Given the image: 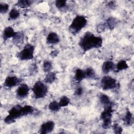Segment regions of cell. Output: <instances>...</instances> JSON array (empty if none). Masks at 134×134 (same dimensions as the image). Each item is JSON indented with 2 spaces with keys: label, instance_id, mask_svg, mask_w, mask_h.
Listing matches in <instances>:
<instances>
[{
  "label": "cell",
  "instance_id": "1",
  "mask_svg": "<svg viewBox=\"0 0 134 134\" xmlns=\"http://www.w3.org/2000/svg\"><path fill=\"white\" fill-rule=\"evenodd\" d=\"M103 39L100 37L95 36L93 33L87 31L82 36L79 41L80 47L84 51L102 47Z\"/></svg>",
  "mask_w": 134,
  "mask_h": 134
},
{
  "label": "cell",
  "instance_id": "2",
  "mask_svg": "<svg viewBox=\"0 0 134 134\" xmlns=\"http://www.w3.org/2000/svg\"><path fill=\"white\" fill-rule=\"evenodd\" d=\"M86 24L87 20L84 16L77 15L70 25L69 30L72 34L76 35L86 26Z\"/></svg>",
  "mask_w": 134,
  "mask_h": 134
},
{
  "label": "cell",
  "instance_id": "3",
  "mask_svg": "<svg viewBox=\"0 0 134 134\" xmlns=\"http://www.w3.org/2000/svg\"><path fill=\"white\" fill-rule=\"evenodd\" d=\"M113 113V105L104 107L103 111L101 113L100 118L103 120L102 126L104 129L108 128L111 124V117Z\"/></svg>",
  "mask_w": 134,
  "mask_h": 134
},
{
  "label": "cell",
  "instance_id": "4",
  "mask_svg": "<svg viewBox=\"0 0 134 134\" xmlns=\"http://www.w3.org/2000/svg\"><path fill=\"white\" fill-rule=\"evenodd\" d=\"M32 91L36 98H41L46 96L48 92V88L43 82L39 81L34 85Z\"/></svg>",
  "mask_w": 134,
  "mask_h": 134
},
{
  "label": "cell",
  "instance_id": "5",
  "mask_svg": "<svg viewBox=\"0 0 134 134\" xmlns=\"http://www.w3.org/2000/svg\"><path fill=\"white\" fill-rule=\"evenodd\" d=\"M34 46L30 44H27L23 49L18 53V58L21 60H28L34 58Z\"/></svg>",
  "mask_w": 134,
  "mask_h": 134
},
{
  "label": "cell",
  "instance_id": "6",
  "mask_svg": "<svg viewBox=\"0 0 134 134\" xmlns=\"http://www.w3.org/2000/svg\"><path fill=\"white\" fill-rule=\"evenodd\" d=\"M101 86L104 90L113 89L117 86L116 80L110 76H105L101 80Z\"/></svg>",
  "mask_w": 134,
  "mask_h": 134
},
{
  "label": "cell",
  "instance_id": "7",
  "mask_svg": "<svg viewBox=\"0 0 134 134\" xmlns=\"http://www.w3.org/2000/svg\"><path fill=\"white\" fill-rule=\"evenodd\" d=\"M8 115L16 121V119L23 116V107L19 105H16L13 106L8 111Z\"/></svg>",
  "mask_w": 134,
  "mask_h": 134
},
{
  "label": "cell",
  "instance_id": "8",
  "mask_svg": "<svg viewBox=\"0 0 134 134\" xmlns=\"http://www.w3.org/2000/svg\"><path fill=\"white\" fill-rule=\"evenodd\" d=\"M54 123L52 121H48L42 124L40 128V133L46 134L51 132L54 128Z\"/></svg>",
  "mask_w": 134,
  "mask_h": 134
},
{
  "label": "cell",
  "instance_id": "9",
  "mask_svg": "<svg viewBox=\"0 0 134 134\" xmlns=\"http://www.w3.org/2000/svg\"><path fill=\"white\" fill-rule=\"evenodd\" d=\"M29 88L26 84H21L16 91V96L19 98L26 97L29 93Z\"/></svg>",
  "mask_w": 134,
  "mask_h": 134
},
{
  "label": "cell",
  "instance_id": "10",
  "mask_svg": "<svg viewBox=\"0 0 134 134\" xmlns=\"http://www.w3.org/2000/svg\"><path fill=\"white\" fill-rule=\"evenodd\" d=\"M21 80L16 76H8L4 82V85L8 88H11L18 85Z\"/></svg>",
  "mask_w": 134,
  "mask_h": 134
},
{
  "label": "cell",
  "instance_id": "11",
  "mask_svg": "<svg viewBox=\"0 0 134 134\" xmlns=\"http://www.w3.org/2000/svg\"><path fill=\"white\" fill-rule=\"evenodd\" d=\"M60 41L59 36L54 32H50L47 37V42L49 44H57Z\"/></svg>",
  "mask_w": 134,
  "mask_h": 134
},
{
  "label": "cell",
  "instance_id": "12",
  "mask_svg": "<svg viewBox=\"0 0 134 134\" xmlns=\"http://www.w3.org/2000/svg\"><path fill=\"white\" fill-rule=\"evenodd\" d=\"M16 34V32L14 31L13 28L11 27H7L5 28L3 32V37L4 40H6L7 39L13 38Z\"/></svg>",
  "mask_w": 134,
  "mask_h": 134
},
{
  "label": "cell",
  "instance_id": "13",
  "mask_svg": "<svg viewBox=\"0 0 134 134\" xmlns=\"http://www.w3.org/2000/svg\"><path fill=\"white\" fill-rule=\"evenodd\" d=\"M114 68V62L110 61H107L103 63L102 65V71L104 73H108Z\"/></svg>",
  "mask_w": 134,
  "mask_h": 134
},
{
  "label": "cell",
  "instance_id": "14",
  "mask_svg": "<svg viewBox=\"0 0 134 134\" xmlns=\"http://www.w3.org/2000/svg\"><path fill=\"white\" fill-rule=\"evenodd\" d=\"M99 100L100 103L105 106L113 105V103L111 102L109 97L105 94H101L99 96Z\"/></svg>",
  "mask_w": 134,
  "mask_h": 134
},
{
  "label": "cell",
  "instance_id": "15",
  "mask_svg": "<svg viewBox=\"0 0 134 134\" xmlns=\"http://www.w3.org/2000/svg\"><path fill=\"white\" fill-rule=\"evenodd\" d=\"M124 123L125 125L130 126L133 123V117L132 114L129 110H127L126 115L122 118Z\"/></svg>",
  "mask_w": 134,
  "mask_h": 134
},
{
  "label": "cell",
  "instance_id": "16",
  "mask_svg": "<svg viewBox=\"0 0 134 134\" xmlns=\"http://www.w3.org/2000/svg\"><path fill=\"white\" fill-rule=\"evenodd\" d=\"M24 34L21 32H16V34L14 37L13 38V42L16 44H20L21 43L24 41Z\"/></svg>",
  "mask_w": 134,
  "mask_h": 134
},
{
  "label": "cell",
  "instance_id": "17",
  "mask_svg": "<svg viewBox=\"0 0 134 134\" xmlns=\"http://www.w3.org/2000/svg\"><path fill=\"white\" fill-rule=\"evenodd\" d=\"M56 7L62 12L66 11L68 9L66 1L64 0H58L55 2Z\"/></svg>",
  "mask_w": 134,
  "mask_h": 134
},
{
  "label": "cell",
  "instance_id": "18",
  "mask_svg": "<svg viewBox=\"0 0 134 134\" xmlns=\"http://www.w3.org/2000/svg\"><path fill=\"white\" fill-rule=\"evenodd\" d=\"M117 24V21L116 19L113 17L108 18L106 21V25L108 28L110 30H113Z\"/></svg>",
  "mask_w": 134,
  "mask_h": 134
},
{
  "label": "cell",
  "instance_id": "19",
  "mask_svg": "<svg viewBox=\"0 0 134 134\" xmlns=\"http://www.w3.org/2000/svg\"><path fill=\"white\" fill-rule=\"evenodd\" d=\"M56 79L55 73L52 72H49L46 75L44 81L46 83H52Z\"/></svg>",
  "mask_w": 134,
  "mask_h": 134
},
{
  "label": "cell",
  "instance_id": "20",
  "mask_svg": "<svg viewBox=\"0 0 134 134\" xmlns=\"http://www.w3.org/2000/svg\"><path fill=\"white\" fill-rule=\"evenodd\" d=\"M85 78V76L84 71L80 69H77L75 73V76H74L75 80L77 82H80Z\"/></svg>",
  "mask_w": 134,
  "mask_h": 134
},
{
  "label": "cell",
  "instance_id": "21",
  "mask_svg": "<svg viewBox=\"0 0 134 134\" xmlns=\"http://www.w3.org/2000/svg\"><path fill=\"white\" fill-rule=\"evenodd\" d=\"M48 107L50 110L54 112H56L59 111L61 107L60 106L59 103H58L55 100H53L50 103V104H49Z\"/></svg>",
  "mask_w": 134,
  "mask_h": 134
},
{
  "label": "cell",
  "instance_id": "22",
  "mask_svg": "<svg viewBox=\"0 0 134 134\" xmlns=\"http://www.w3.org/2000/svg\"><path fill=\"white\" fill-rule=\"evenodd\" d=\"M32 2L31 1L28 0H20L18 1L16 4V5L18 7L23 8H25L28 7L31 4Z\"/></svg>",
  "mask_w": 134,
  "mask_h": 134
},
{
  "label": "cell",
  "instance_id": "23",
  "mask_svg": "<svg viewBox=\"0 0 134 134\" xmlns=\"http://www.w3.org/2000/svg\"><path fill=\"white\" fill-rule=\"evenodd\" d=\"M84 71L85 78L94 79L95 77V71L91 68H87Z\"/></svg>",
  "mask_w": 134,
  "mask_h": 134
},
{
  "label": "cell",
  "instance_id": "24",
  "mask_svg": "<svg viewBox=\"0 0 134 134\" xmlns=\"http://www.w3.org/2000/svg\"><path fill=\"white\" fill-rule=\"evenodd\" d=\"M128 67V65L127 64V63L125 60H121L119 61L116 65V69L118 71H122L125 70L127 69Z\"/></svg>",
  "mask_w": 134,
  "mask_h": 134
},
{
  "label": "cell",
  "instance_id": "25",
  "mask_svg": "<svg viewBox=\"0 0 134 134\" xmlns=\"http://www.w3.org/2000/svg\"><path fill=\"white\" fill-rule=\"evenodd\" d=\"M19 12L17 9L15 8H13L9 12V17L10 19L14 20L17 19L19 16Z\"/></svg>",
  "mask_w": 134,
  "mask_h": 134
},
{
  "label": "cell",
  "instance_id": "26",
  "mask_svg": "<svg viewBox=\"0 0 134 134\" xmlns=\"http://www.w3.org/2000/svg\"><path fill=\"white\" fill-rule=\"evenodd\" d=\"M70 102V99L66 96H63L60 98L59 102V105L61 107H65L68 106Z\"/></svg>",
  "mask_w": 134,
  "mask_h": 134
},
{
  "label": "cell",
  "instance_id": "27",
  "mask_svg": "<svg viewBox=\"0 0 134 134\" xmlns=\"http://www.w3.org/2000/svg\"><path fill=\"white\" fill-rule=\"evenodd\" d=\"M34 108L30 105H26L23 107V116L31 114L34 111Z\"/></svg>",
  "mask_w": 134,
  "mask_h": 134
},
{
  "label": "cell",
  "instance_id": "28",
  "mask_svg": "<svg viewBox=\"0 0 134 134\" xmlns=\"http://www.w3.org/2000/svg\"><path fill=\"white\" fill-rule=\"evenodd\" d=\"M52 68V64L50 62L46 61L43 64V70L45 72H49Z\"/></svg>",
  "mask_w": 134,
  "mask_h": 134
},
{
  "label": "cell",
  "instance_id": "29",
  "mask_svg": "<svg viewBox=\"0 0 134 134\" xmlns=\"http://www.w3.org/2000/svg\"><path fill=\"white\" fill-rule=\"evenodd\" d=\"M9 8V6L6 3H1L0 4V12L1 14L6 13Z\"/></svg>",
  "mask_w": 134,
  "mask_h": 134
},
{
  "label": "cell",
  "instance_id": "30",
  "mask_svg": "<svg viewBox=\"0 0 134 134\" xmlns=\"http://www.w3.org/2000/svg\"><path fill=\"white\" fill-rule=\"evenodd\" d=\"M113 129L115 133H121L122 131V128L118 124H115L113 126Z\"/></svg>",
  "mask_w": 134,
  "mask_h": 134
},
{
  "label": "cell",
  "instance_id": "31",
  "mask_svg": "<svg viewBox=\"0 0 134 134\" xmlns=\"http://www.w3.org/2000/svg\"><path fill=\"white\" fill-rule=\"evenodd\" d=\"M4 121L7 124H10L12 123H14L15 122V120H14L13 119L10 118L9 116H7L4 119Z\"/></svg>",
  "mask_w": 134,
  "mask_h": 134
},
{
  "label": "cell",
  "instance_id": "32",
  "mask_svg": "<svg viewBox=\"0 0 134 134\" xmlns=\"http://www.w3.org/2000/svg\"><path fill=\"white\" fill-rule=\"evenodd\" d=\"M83 94V88L81 87H79L75 91V94L77 96H81Z\"/></svg>",
  "mask_w": 134,
  "mask_h": 134
},
{
  "label": "cell",
  "instance_id": "33",
  "mask_svg": "<svg viewBox=\"0 0 134 134\" xmlns=\"http://www.w3.org/2000/svg\"><path fill=\"white\" fill-rule=\"evenodd\" d=\"M105 26H104V24H100L99 25H98L97 26V31L98 32H102V31H103L105 29Z\"/></svg>",
  "mask_w": 134,
  "mask_h": 134
},
{
  "label": "cell",
  "instance_id": "34",
  "mask_svg": "<svg viewBox=\"0 0 134 134\" xmlns=\"http://www.w3.org/2000/svg\"><path fill=\"white\" fill-rule=\"evenodd\" d=\"M108 6L111 8H114L115 6V4L114 3V2H110L108 4Z\"/></svg>",
  "mask_w": 134,
  "mask_h": 134
},
{
  "label": "cell",
  "instance_id": "35",
  "mask_svg": "<svg viewBox=\"0 0 134 134\" xmlns=\"http://www.w3.org/2000/svg\"><path fill=\"white\" fill-rule=\"evenodd\" d=\"M58 51H52L51 53V55H52V57H55L57 55V54H58Z\"/></svg>",
  "mask_w": 134,
  "mask_h": 134
}]
</instances>
